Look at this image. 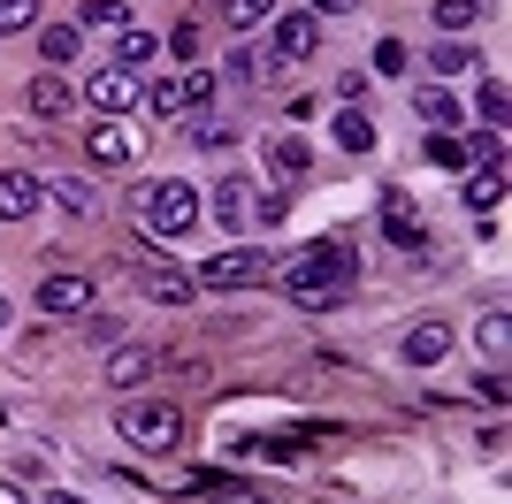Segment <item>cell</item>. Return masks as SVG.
<instances>
[{"instance_id": "obj_35", "label": "cell", "mask_w": 512, "mask_h": 504, "mask_svg": "<svg viewBox=\"0 0 512 504\" xmlns=\"http://www.w3.org/2000/svg\"><path fill=\"white\" fill-rule=\"evenodd\" d=\"M222 69H230V77H245V84H253V77H260V54H253V46H237V54H230V62H222Z\"/></svg>"}, {"instance_id": "obj_29", "label": "cell", "mask_w": 512, "mask_h": 504, "mask_svg": "<svg viewBox=\"0 0 512 504\" xmlns=\"http://www.w3.org/2000/svg\"><path fill=\"white\" fill-rule=\"evenodd\" d=\"M474 107H482V130H505V84L497 77H482V100Z\"/></svg>"}, {"instance_id": "obj_15", "label": "cell", "mask_w": 512, "mask_h": 504, "mask_svg": "<svg viewBox=\"0 0 512 504\" xmlns=\"http://www.w3.org/2000/svg\"><path fill=\"white\" fill-rule=\"evenodd\" d=\"M314 46H321V23L314 16H283L276 23V62H306Z\"/></svg>"}, {"instance_id": "obj_33", "label": "cell", "mask_w": 512, "mask_h": 504, "mask_svg": "<svg viewBox=\"0 0 512 504\" xmlns=\"http://www.w3.org/2000/svg\"><path fill=\"white\" fill-rule=\"evenodd\" d=\"M375 69H383V77H398V69H406V46L383 39V46H375Z\"/></svg>"}, {"instance_id": "obj_24", "label": "cell", "mask_w": 512, "mask_h": 504, "mask_svg": "<svg viewBox=\"0 0 512 504\" xmlns=\"http://www.w3.org/2000/svg\"><path fill=\"white\" fill-rule=\"evenodd\" d=\"M46 191H54V199H62L69 214H100V199H92V184H85V176H54Z\"/></svg>"}, {"instance_id": "obj_40", "label": "cell", "mask_w": 512, "mask_h": 504, "mask_svg": "<svg viewBox=\"0 0 512 504\" xmlns=\"http://www.w3.org/2000/svg\"><path fill=\"white\" fill-rule=\"evenodd\" d=\"M0 329H8V298H0Z\"/></svg>"}, {"instance_id": "obj_25", "label": "cell", "mask_w": 512, "mask_h": 504, "mask_svg": "<svg viewBox=\"0 0 512 504\" xmlns=\"http://www.w3.org/2000/svg\"><path fill=\"white\" fill-rule=\"evenodd\" d=\"M276 16V0H222V23L230 31H253V23H268Z\"/></svg>"}, {"instance_id": "obj_28", "label": "cell", "mask_w": 512, "mask_h": 504, "mask_svg": "<svg viewBox=\"0 0 512 504\" xmlns=\"http://www.w3.org/2000/svg\"><path fill=\"white\" fill-rule=\"evenodd\" d=\"M436 23H444V31H467V23H482V0H436Z\"/></svg>"}, {"instance_id": "obj_11", "label": "cell", "mask_w": 512, "mask_h": 504, "mask_svg": "<svg viewBox=\"0 0 512 504\" xmlns=\"http://www.w3.org/2000/svg\"><path fill=\"white\" fill-rule=\"evenodd\" d=\"M39 314H92L85 275H39Z\"/></svg>"}, {"instance_id": "obj_13", "label": "cell", "mask_w": 512, "mask_h": 504, "mask_svg": "<svg viewBox=\"0 0 512 504\" xmlns=\"http://www.w3.org/2000/svg\"><path fill=\"white\" fill-rule=\"evenodd\" d=\"M306 168H314L306 138H291V130H268V176H276V184H299Z\"/></svg>"}, {"instance_id": "obj_21", "label": "cell", "mask_w": 512, "mask_h": 504, "mask_svg": "<svg viewBox=\"0 0 512 504\" xmlns=\"http://www.w3.org/2000/svg\"><path fill=\"white\" fill-rule=\"evenodd\" d=\"M497 199H505V161H490L482 176H467V207H474V214H490Z\"/></svg>"}, {"instance_id": "obj_3", "label": "cell", "mask_w": 512, "mask_h": 504, "mask_svg": "<svg viewBox=\"0 0 512 504\" xmlns=\"http://www.w3.org/2000/svg\"><path fill=\"white\" fill-rule=\"evenodd\" d=\"M115 436H123L130 451H169V443L184 436V413H176V405H130V413L115 420Z\"/></svg>"}, {"instance_id": "obj_5", "label": "cell", "mask_w": 512, "mask_h": 504, "mask_svg": "<svg viewBox=\"0 0 512 504\" xmlns=\"http://www.w3.org/2000/svg\"><path fill=\"white\" fill-rule=\"evenodd\" d=\"M207 100H214L207 69H176V77L153 84V115H161V123H176V115H207Z\"/></svg>"}, {"instance_id": "obj_19", "label": "cell", "mask_w": 512, "mask_h": 504, "mask_svg": "<svg viewBox=\"0 0 512 504\" xmlns=\"http://www.w3.org/2000/svg\"><path fill=\"white\" fill-rule=\"evenodd\" d=\"M153 54H161V39H153V31H138V23H123V31H115V69H138V62H153Z\"/></svg>"}, {"instance_id": "obj_14", "label": "cell", "mask_w": 512, "mask_h": 504, "mask_svg": "<svg viewBox=\"0 0 512 504\" xmlns=\"http://www.w3.org/2000/svg\"><path fill=\"white\" fill-rule=\"evenodd\" d=\"M245 191H253L245 176H222V184H214V207H207V214H214V222H222L230 237L245 230V214H253V199H245Z\"/></svg>"}, {"instance_id": "obj_17", "label": "cell", "mask_w": 512, "mask_h": 504, "mask_svg": "<svg viewBox=\"0 0 512 504\" xmlns=\"http://www.w3.org/2000/svg\"><path fill=\"white\" fill-rule=\"evenodd\" d=\"M413 115H421V123L436 130V138H444V130L459 123V100H451L444 84H421V92H413Z\"/></svg>"}, {"instance_id": "obj_36", "label": "cell", "mask_w": 512, "mask_h": 504, "mask_svg": "<svg viewBox=\"0 0 512 504\" xmlns=\"http://www.w3.org/2000/svg\"><path fill=\"white\" fill-rule=\"evenodd\" d=\"M0 504H31V497H23V489H16V482H0Z\"/></svg>"}, {"instance_id": "obj_1", "label": "cell", "mask_w": 512, "mask_h": 504, "mask_svg": "<svg viewBox=\"0 0 512 504\" xmlns=\"http://www.w3.org/2000/svg\"><path fill=\"white\" fill-rule=\"evenodd\" d=\"M276 283H283V298H291L299 314H337L344 298L360 291V252L337 245V237H314V245L291 252V268H283Z\"/></svg>"}, {"instance_id": "obj_4", "label": "cell", "mask_w": 512, "mask_h": 504, "mask_svg": "<svg viewBox=\"0 0 512 504\" xmlns=\"http://www.w3.org/2000/svg\"><path fill=\"white\" fill-rule=\"evenodd\" d=\"M192 283H207V291H253V283H268V252L230 245V252H214V260L192 275Z\"/></svg>"}, {"instance_id": "obj_41", "label": "cell", "mask_w": 512, "mask_h": 504, "mask_svg": "<svg viewBox=\"0 0 512 504\" xmlns=\"http://www.w3.org/2000/svg\"><path fill=\"white\" fill-rule=\"evenodd\" d=\"M0 420H8V413H0Z\"/></svg>"}, {"instance_id": "obj_23", "label": "cell", "mask_w": 512, "mask_h": 504, "mask_svg": "<svg viewBox=\"0 0 512 504\" xmlns=\"http://www.w3.org/2000/svg\"><path fill=\"white\" fill-rule=\"evenodd\" d=\"M31 107L62 123V115H69V84H62V77H31Z\"/></svg>"}, {"instance_id": "obj_39", "label": "cell", "mask_w": 512, "mask_h": 504, "mask_svg": "<svg viewBox=\"0 0 512 504\" xmlns=\"http://www.w3.org/2000/svg\"><path fill=\"white\" fill-rule=\"evenodd\" d=\"M54 504H85V497H69V489H54Z\"/></svg>"}, {"instance_id": "obj_27", "label": "cell", "mask_w": 512, "mask_h": 504, "mask_svg": "<svg viewBox=\"0 0 512 504\" xmlns=\"http://www.w3.org/2000/svg\"><path fill=\"white\" fill-rule=\"evenodd\" d=\"M31 23H39V0H0V39H16Z\"/></svg>"}, {"instance_id": "obj_6", "label": "cell", "mask_w": 512, "mask_h": 504, "mask_svg": "<svg viewBox=\"0 0 512 504\" xmlns=\"http://www.w3.org/2000/svg\"><path fill=\"white\" fill-rule=\"evenodd\" d=\"M138 291H146L153 306H192L199 283H192L184 268H161V260H146V252H138Z\"/></svg>"}, {"instance_id": "obj_34", "label": "cell", "mask_w": 512, "mask_h": 504, "mask_svg": "<svg viewBox=\"0 0 512 504\" xmlns=\"http://www.w3.org/2000/svg\"><path fill=\"white\" fill-rule=\"evenodd\" d=\"M192 138H199V146H230V130L214 123V115H192Z\"/></svg>"}, {"instance_id": "obj_37", "label": "cell", "mask_w": 512, "mask_h": 504, "mask_svg": "<svg viewBox=\"0 0 512 504\" xmlns=\"http://www.w3.org/2000/svg\"><path fill=\"white\" fill-rule=\"evenodd\" d=\"M222 504H268V497H253V489H230V497H222Z\"/></svg>"}, {"instance_id": "obj_7", "label": "cell", "mask_w": 512, "mask_h": 504, "mask_svg": "<svg viewBox=\"0 0 512 504\" xmlns=\"http://www.w3.org/2000/svg\"><path fill=\"white\" fill-rule=\"evenodd\" d=\"M85 100L100 107V115H123V107H138V77L107 62V69H92V77H85Z\"/></svg>"}, {"instance_id": "obj_31", "label": "cell", "mask_w": 512, "mask_h": 504, "mask_svg": "<svg viewBox=\"0 0 512 504\" xmlns=\"http://www.w3.org/2000/svg\"><path fill=\"white\" fill-rule=\"evenodd\" d=\"M474 344H482L490 359H505V314H490V321H482V329H474Z\"/></svg>"}, {"instance_id": "obj_38", "label": "cell", "mask_w": 512, "mask_h": 504, "mask_svg": "<svg viewBox=\"0 0 512 504\" xmlns=\"http://www.w3.org/2000/svg\"><path fill=\"white\" fill-rule=\"evenodd\" d=\"M314 8H321V16H344V8H352V0H314Z\"/></svg>"}, {"instance_id": "obj_16", "label": "cell", "mask_w": 512, "mask_h": 504, "mask_svg": "<svg viewBox=\"0 0 512 504\" xmlns=\"http://www.w3.org/2000/svg\"><path fill=\"white\" fill-rule=\"evenodd\" d=\"M398 352H406V367H436V359L451 352V329H444V321H421V329H406Z\"/></svg>"}, {"instance_id": "obj_10", "label": "cell", "mask_w": 512, "mask_h": 504, "mask_svg": "<svg viewBox=\"0 0 512 504\" xmlns=\"http://www.w3.org/2000/svg\"><path fill=\"white\" fill-rule=\"evenodd\" d=\"M383 237L398 252H428V230H421V214L406 207V191H383Z\"/></svg>"}, {"instance_id": "obj_18", "label": "cell", "mask_w": 512, "mask_h": 504, "mask_svg": "<svg viewBox=\"0 0 512 504\" xmlns=\"http://www.w3.org/2000/svg\"><path fill=\"white\" fill-rule=\"evenodd\" d=\"M77 46H85V31H77V23H39V54H46V69L77 62Z\"/></svg>"}, {"instance_id": "obj_12", "label": "cell", "mask_w": 512, "mask_h": 504, "mask_svg": "<svg viewBox=\"0 0 512 504\" xmlns=\"http://www.w3.org/2000/svg\"><path fill=\"white\" fill-rule=\"evenodd\" d=\"M153 375H161V352H153V344H123V352L107 359V382H115V390H146Z\"/></svg>"}, {"instance_id": "obj_32", "label": "cell", "mask_w": 512, "mask_h": 504, "mask_svg": "<svg viewBox=\"0 0 512 504\" xmlns=\"http://www.w3.org/2000/svg\"><path fill=\"white\" fill-rule=\"evenodd\" d=\"M283 214H291V199H283V191H260V199H253V222H283Z\"/></svg>"}, {"instance_id": "obj_22", "label": "cell", "mask_w": 512, "mask_h": 504, "mask_svg": "<svg viewBox=\"0 0 512 504\" xmlns=\"http://www.w3.org/2000/svg\"><path fill=\"white\" fill-rule=\"evenodd\" d=\"M123 0H85V8H77V31H123Z\"/></svg>"}, {"instance_id": "obj_2", "label": "cell", "mask_w": 512, "mask_h": 504, "mask_svg": "<svg viewBox=\"0 0 512 504\" xmlns=\"http://www.w3.org/2000/svg\"><path fill=\"white\" fill-rule=\"evenodd\" d=\"M130 199H138V214H146V230H153V237H192V230H199V214H207V199H199L184 176H146Z\"/></svg>"}, {"instance_id": "obj_20", "label": "cell", "mask_w": 512, "mask_h": 504, "mask_svg": "<svg viewBox=\"0 0 512 504\" xmlns=\"http://www.w3.org/2000/svg\"><path fill=\"white\" fill-rule=\"evenodd\" d=\"M337 146L344 153H375V115H367V107H344L337 115Z\"/></svg>"}, {"instance_id": "obj_9", "label": "cell", "mask_w": 512, "mask_h": 504, "mask_svg": "<svg viewBox=\"0 0 512 504\" xmlns=\"http://www.w3.org/2000/svg\"><path fill=\"white\" fill-rule=\"evenodd\" d=\"M39 176H31V168H0V222H31V214H39Z\"/></svg>"}, {"instance_id": "obj_8", "label": "cell", "mask_w": 512, "mask_h": 504, "mask_svg": "<svg viewBox=\"0 0 512 504\" xmlns=\"http://www.w3.org/2000/svg\"><path fill=\"white\" fill-rule=\"evenodd\" d=\"M85 153L100 168H130V161H138V130H123V115H107V123L85 138Z\"/></svg>"}, {"instance_id": "obj_30", "label": "cell", "mask_w": 512, "mask_h": 504, "mask_svg": "<svg viewBox=\"0 0 512 504\" xmlns=\"http://www.w3.org/2000/svg\"><path fill=\"white\" fill-rule=\"evenodd\" d=\"M428 161L436 168H467V146H459V138H428Z\"/></svg>"}, {"instance_id": "obj_26", "label": "cell", "mask_w": 512, "mask_h": 504, "mask_svg": "<svg viewBox=\"0 0 512 504\" xmlns=\"http://www.w3.org/2000/svg\"><path fill=\"white\" fill-rule=\"evenodd\" d=\"M428 69H444V77H459V69H482V54H474V46H459V39H444L436 54H428Z\"/></svg>"}]
</instances>
